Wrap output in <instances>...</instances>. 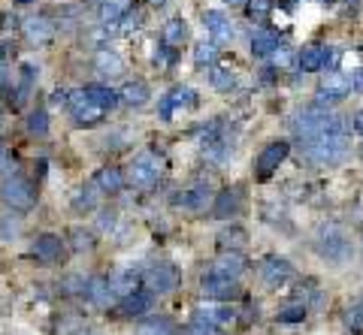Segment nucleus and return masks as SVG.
Wrapping results in <instances>:
<instances>
[{
  "instance_id": "nucleus-45",
  "label": "nucleus",
  "mask_w": 363,
  "mask_h": 335,
  "mask_svg": "<svg viewBox=\"0 0 363 335\" xmlns=\"http://www.w3.org/2000/svg\"><path fill=\"white\" fill-rule=\"evenodd\" d=\"M67 100H70V97H67L64 91H55V94H52V103H55V106H64Z\"/></svg>"
},
{
  "instance_id": "nucleus-5",
  "label": "nucleus",
  "mask_w": 363,
  "mask_h": 335,
  "mask_svg": "<svg viewBox=\"0 0 363 335\" xmlns=\"http://www.w3.org/2000/svg\"><path fill=\"white\" fill-rule=\"evenodd\" d=\"M67 106H70V115L79 127H94L103 121V112L91 97L85 94V91H76V94H70V100H67Z\"/></svg>"
},
{
  "instance_id": "nucleus-33",
  "label": "nucleus",
  "mask_w": 363,
  "mask_h": 335,
  "mask_svg": "<svg viewBox=\"0 0 363 335\" xmlns=\"http://www.w3.org/2000/svg\"><path fill=\"white\" fill-rule=\"evenodd\" d=\"M28 130L36 133V136H45L49 133V115H45V109H34L28 115Z\"/></svg>"
},
{
  "instance_id": "nucleus-18",
  "label": "nucleus",
  "mask_w": 363,
  "mask_h": 335,
  "mask_svg": "<svg viewBox=\"0 0 363 335\" xmlns=\"http://www.w3.org/2000/svg\"><path fill=\"white\" fill-rule=\"evenodd\" d=\"M239 190L236 187H227L215 196V205H212V215L215 218H233L239 211Z\"/></svg>"
},
{
  "instance_id": "nucleus-15",
  "label": "nucleus",
  "mask_w": 363,
  "mask_h": 335,
  "mask_svg": "<svg viewBox=\"0 0 363 335\" xmlns=\"http://www.w3.org/2000/svg\"><path fill=\"white\" fill-rule=\"evenodd\" d=\"M94 70L100 76H106V79H116V76L124 73V60H121L112 49H100L94 55Z\"/></svg>"
},
{
  "instance_id": "nucleus-27",
  "label": "nucleus",
  "mask_w": 363,
  "mask_h": 335,
  "mask_svg": "<svg viewBox=\"0 0 363 335\" xmlns=\"http://www.w3.org/2000/svg\"><path fill=\"white\" fill-rule=\"evenodd\" d=\"M97 185H100L106 194H118V190L124 187V175L118 170H112V166H106V170H100V175H97Z\"/></svg>"
},
{
  "instance_id": "nucleus-35",
  "label": "nucleus",
  "mask_w": 363,
  "mask_h": 335,
  "mask_svg": "<svg viewBox=\"0 0 363 335\" xmlns=\"http://www.w3.org/2000/svg\"><path fill=\"white\" fill-rule=\"evenodd\" d=\"M345 326L351 332H363V305L360 302H354V305L345 311Z\"/></svg>"
},
{
  "instance_id": "nucleus-4",
  "label": "nucleus",
  "mask_w": 363,
  "mask_h": 335,
  "mask_svg": "<svg viewBox=\"0 0 363 335\" xmlns=\"http://www.w3.org/2000/svg\"><path fill=\"white\" fill-rule=\"evenodd\" d=\"M0 196H3L6 205H12V209H19V211H28L30 205L36 203L34 185H30L28 178H21V175H12V178H6L3 187H0Z\"/></svg>"
},
{
  "instance_id": "nucleus-1",
  "label": "nucleus",
  "mask_w": 363,
  "mask_h": 335,
  "mask_svg": "<svg viewBox=\"0 0 363 335\" xmlns=\"http://www.w3.org/2000/svg\"><path fill=\"white\" fill-rule=\"evenodd\" d=\"M306 161L315 166H339L348 157V133H324L312 139H300Z\"/></svg>"
},
{
  "instance_id": "nucleus-16",
  "label": "nucleus",
  "mask_w": 363,
  "mask_h": 335,
  "mask_svg": "<svg viewBox=\"0 0 363 335\" xmlns=\"http://www.w3.org/2000/svg\"><path fill=\"white\" fill-rule=\"evenodd\" d=\"M324 55H327V45H306L297 55L300 73H321L324 70Z\"/></svg>"
},
{
  "instance_id": "nucleus-2",
  "label": "nucleus",
  "mask_w": 363,
  "mask_h": 335,
  "mask_svg": "<svg viewBox=\"0 0 363 335\" xmlns=\"http://www.w3.org/2000/svg\"><path fill=\"white\" fill-rule=\"evenodd\" d=\"M312 245L318 251V257L330 266H345L351 260V239H348L345 227L339 224H321L315 230Z\"/></svg>"
},
{
  "instance_id": "nucleus-38",
  "label": "nucleus",
  "mask_w": 363,
  "mask_h": 335,
  "mask_svg": "<svg viewBox=\"0 0 363 335\" xmlns=\"http://www.w3.org/2000/svg\"><path fill=\"white\" fill-rule=\"evenodd\" d=\"M73 209L76 211H91V209H94V194H91L88 187L79 190V194L73 196Z\"/></svg>"
},
{
  "instance_id": "nucleus-37",
  "label": "nucleus",
  "mask_w": 363,
  "mask_h": 335,
  "mask_svg": "<svg viewBox=\"0 0 363 335\" xmlns=\"http://www.w3.org/2000/svg\"><path fill=\"white\" fill-rule=\"evenodd\" d=\"M34 82H36V70L30 64L21 67V82H19V94H21V100L30 94V88H34Z\"/></svg>"
},
{
  "instance_id": "nucleus-48",
  "label": "nucleus",
  "mask_w": 363,
  "mask_h": 335,
  "mask_svg": "<svg viewBox=\"0 0 363 335\" xmlns=\"http://www.w3.org/2000/svg\"><path fill=\"white\" fill-rule=\"evenodd\" d=\"M6 82V67H3V60H0V85Z\"/></svg>"
},
{
  "instance_id": "nucleus-17",
  "label": "nucleus",
  "mask_w": 363,
  "mask_h": 335,
  "mask_svg": "<svg viewBox=\"0 0 363 335\" xmlns=\"http://www.w3.org/2000/svg\"><path fill=\"white\" fill-rule=\"evenodd\" d=\"M151 299L155 296L146 293V290H133L124 296V302H121V314L124 317H140V314H148L151 311Z\"/></svg>"
},
{
  "instance_id": "nucleus-34",
  "label": "nucleus",
  "mask_w": 363,
  "mask_h": 335,
  "mask_svg": "<svg viewBox=\"0 0 363 335\" xmlns=\"http://www.w3.org/2000/svg\"><path fill=\"white\" fill-rule=\"evenodd\" d=\"M306 314H309L306 305H287V308L278 311V323H302Z\"/></svg>"
},
{
  "instance_id": "nucleus-14",
  "label": "nucleus",
  "mask_w": 363,
  "mask_h": 335,
  "mask_svg": "<svg viewBox=\"0 0 363 335\" xmlns=\"http://www.w3.org/2000/svg\"><path fill=\"white\" fill-rule=\"evenodd\" d=\"M25 36L30 45H45L55 36V25L49 19H43V15H34V19L25 21Z\"/></svg>"
},
{
  "instance_id": "nucleus-39",
  "label": "nucleus",
  "mask_w": 363,
  "mask_h": 335,
  "mask_svg": "<svg viewBox=\"0 0 363 335\" xmlns=\"http://www.w3.org/2000/svg\"><path fill=\"white\" fill-rule=\"evenodd\" d=\"M270 58H272V64H276V67H278V70H285V67H287V64H291V49H285V45H278V49H276V51H272V55H270Z\"/></svg>"
},
{
  "instance_id": "nucleus-20",
  "label": "nucleus",
  "mask_w": 363,
  "mask_h": 335,
  "mask_svg": "<svg viewBox=\"0 0 363 335\" xmlns=\"http://www.w3.org/2000/svg\"><path fill=\"white\" fill-rule=\"evenodd\" d=\"M85 299L88 302H94V305H106L109 302V296H112V281H106V278H91L85 281Z\"/></svg>"
},
{
  "instance_id": "nucleus-6",
  "label": "nucleus",
  "mask_w": 363,
  "mask_h": 335,
  "mask_svg": "<svg viewBox=\"0 0 363 335\" xmlns=\"http://www.w3.org/2000/svg\"><path fill=\"white\" fill-rule=\"evenodd\" d=\"M291 154V146H287L285 139H272L270 146H263V151L257 154V163H254V170H257V178H270L272 172L282 166V161Z\"/></svg>"
},
{
  "instance_id": "nucleus-19",
  "label": "nucleus",
  "mask_w": 363,
  "mask_h": 335,
  "mask_svg": "<svg viewBox=\"0 0 363 335\" xmlns=\"http://www.w3.org/2000/svg\"><path fill=\"white\" fill-rule=\"evenodd\" d=\"M276 49H278L276 30H254L252 34V55L254 58H270Z\"/></svg>"
},
{
  "instance_id": "nucleus-42",
  "label": "nucleus",
  "mask_w": 363,
  "mask_h": 335,
  "mask_svg": "<svg viewBox=\"0 0 363 335\" xmlns=\"http://www.w3.org/2000/svg\"><path fill=\"white\" fill-rule=\"evenodd\" d=\"M73 248L76 251H85V248H91V235L88 233H82V230H73Z\"/></svg>"
},
{
  "instance_id": "nucleus-29",
  "label": "nucleus",
  "mask_w": 363,
  "mask_h": 335,
  "mask_svg": "<svg viewBox=\"0 0 363 335\" xmlns=\"http://www.w3.org/2000/svg\"><path fill=\"white\" fill-rule=\"evenodd\" d=\"M209 82H212V88L215 91H230L233 85H236V76H233L230 67H212Z\"/></svg>"
},
{
  "instance_id": "nucleus-46",
  "label": "nucleus",
  "mask_w": 363,
  "mask_h": 335,
  "mask_svg": "<svg viewBox=\"0 0 363 335\" xmlns=\"http://www.w3.org/2000/svg\"><path fill=\"white\" fill-rule=\"evenodd\" d=\"M155 64H157V67H166V55H164V49H157V51H155Z\"/></svg>"
},
{
  "instance_id": "nucleus-21",
  "label": "nucleus",
  "mask_w": 363,
  "mask_h": 335,
  "mask_svg": "<svg viewBox=\"0 0 363 335\" xmlns=\"http://www.w3.org/2000/svg\"><path fill=\"white\" fill-rule=\"evenodd\" d=\"M131 12V0H103L100 3V21L103 25H118Z\"/></svg>"
},
{
  "instance_id": "nucleus-10",
  "label": "nucleus",
  "mask_w": 363,
  "mask_h": 335,
  "mask_svg": "<svg viewBox=\"0 0 363 335\" xmlns=\"http://www.w3.org/2000/svg\"><path fill=\"white\" fill-rule=\"evenodd\" d=\"M200 290L206 299H236L239 296V287L233 284V278H221V275H215V272H209V275L203 278Z\"/></svg>"
},
{
  "instance_id": "nucleus-44",
  "label": "nucleus",
  "mask_w": 363,
  "mask_h": 335,
  "mask_svg": "<svg viewBox=\"0 0 363 335\" xmlns=\"http://www.w3.org/2000/svg\"><path fill=\"white\" fill-rule=\"evenodd\" d=\"M112 227H116V215H100V230L109 233Z\"/></svg>"
},
{
  "instance_id": "nucleus-23",
  "label": "nucleus",
  "mask_w": 363,
  "mask_h": 335,
  "mask_svg": "<svg viewBox=\"0 0 363 335\" xmlns=\"http://www.w3.org/2000/svg\"><path fill=\"white\" fill-rule=\"evenodd\" d=\"M82 91H85V94H88L97 106H100V109H116L118 100H121V94H116V91L106 88V85H85Z\"/></svg>"
},
{
  "instance_id": "nucleus-50",
  "label": "nucleus",
  "mask_w": 363,
  "mask_h": 335,
  "mask_svg": "<svg viewBox=\"0 0 363 335\" xmlns=\"http://www.w3.org/2000/svg\"><path fill=\"white\" fill-rule=\"evenodd\" d=\"M148 3H155V6H164V3H166V0H148Z\"/></svg>"
},
{
  "instance_id": "nucleus-51",
  "label": "nucleus",
  "mask_w": 363,
  "mask_h": 335,
  "mask_svg": "<svg viewBox=\"0 0 363 335\" xmlns=\"http://www.w3.org/2000/svg\"><path fill=\"white\" fill-rule=\"evenodd\" d=\"M15 3H21V6H25V3H34V0H15Z\"/></svg>"
},
{
  "instance_id": "nucleus-13",
  "label": "nucleus",
  "mask_w": 363,
  "mask_h": 335,
  "mask_svg": "<svg viewBox=\"0 0 363 335\" xmlns=\"http://www.w3.org/2000/svg\"><path fill=\"white\" fill-rule=\"evenodd\" d=\"M212 272L221 278H233L236 281L242 272H245V257L239 254V251H224L221 257L215 260V266H212Z\"/></svg>"
},
{
  "instance_id": "nucleus-30",
  "label": "nucleus",
  "mask_w": 363,
  "mask_h": 335,
  "mask_svg": "<svg viewBox=\"0 0 363 335\" xmlns=\"http://www.w3.org/2000/svg\"><path fill=\"white\" fill-rule=\"evenodd\" d=\"M166 97H170L173 109H188V106H194V103H197V94H194V91L188 88V85H176Z\"/></svg>"
},
{
  "instance_id": "nucleus-52",
  "label": "nucleus",
  "mask_w": 363,
  "mask_h": 335,
  "mask_svg": "<svg viewBox=\"0 0 363 335\" xmlns=\"http://www.w3.org/2000/svg\"><path fill=\"white\" fill-rule=\"evenodd\" d=\"M360 245H363V233H360Z\"/></svg>"
},
{
  "instance_id": "nucleus-3",
  "label": "nucleus",
  "mask_w": 363,
  "mask_h": 335,
  "mask_svg": "<svg viewBox=\"0 0 363 335\" xmlns=\"http://www.w3.org/2000/svg\"><path fill=\"white\" fill-rule=\"evenodd\" d=\"M348 94H351V76H348V73H339V70H330V73L321 79V85H318L312 103L324 106V109H330V106L342 103Z\"/></svg>"
},
{
  "instance_id": "nucleus-25",
  "label": "nucleus",
  "mask_w": 363,
  "mask_h": 335,
  "mask_svg": "<svg viewBox=\"0 0 363 335\" xmlns=\"http://www.w3.org/2000/svg\"><path fill=\"white\" fill-rule=\"evenodd\" d=\"M34 254L40 257V260H45V263L58 260V254H60V239H58V235H40V239H36V245H34Z\"/></svg>"
},
{
  "instance_id": "nucleus-47",
  "label": "nucleus",
  "mask_w": 363,
  "mask_h": 335,
  "mask_svg": "<svg viewBox=\"0 0 363 335\" xmlns=\"http://www.w3.org/2000/svg\"><path fill=\"white\" fill-rule=\"evenodd\" d=\"M3 163H6V148H3V142H0V170H3Z\"/></svg>"
},
{
  "instance_id": "nucleus-28",
  "label": "nucleus",
  "mask_w": 363,
  "mask_h": 335,
  "mask_svg": "<svg viewBox=\"0 0 363 335\" xmlns=\"http://www.w3.org/2000/svg\"><path fill=\"white\" fill-rule=\"evenodd\" d=\"M136 335H176V332H173L170 321H164V317H148V321L136 326Z\"/></svg>"
},
{
  "instance_id": "nucleus-24",
  "label": "nucleus",
  "mask_w": 363,
  "mask_h": 335,
  "mask_svg": "<svg viewBox=\"0 0 363 335\" xmlns=\"http://www.w3.org/2000/svg\"><path fill=\"white\" fill-rule=\"evenodd\" d=\"M121 100H124L127 106H142L148 100V85L146 82H140V79L127 82V85L121 88Z\"/></svg>"
},
{
  "instance_id": "nucleus-43",
  "label": "nucleus",
  "mask_w": 363,
  "mask_h": 335,
  "mask_svg": "<svg viewBox=\"0 0 363 335\" xmlns=\"http://www.w3.org/2000/svg\"><path fill=\"white\" fill-rule=\"evenodd\" d=\"M351 91H358V94H363V67H358V70H351Z\"/></svg>"
},
{
  "instance_id": "nucleus-32",
  "label": "nucleus",
  "mask_w": 363,
  "mask_h": 335,
  "mask_svg": "<svg viewBox=\"0 0 363 335\" xmlns=\"http://www.w3.org/2000/svg\"><path fill=\"white\" fill-rule=\"evenodd\" d=\"M248 239V233L242 230V227H230V230H224L221 235H218V242H221V248H227V251H236L242 242Z\"/></svg>"
},
{
  "instance_id": "nucleus-9",
  "label": "nucleus",
  "mask_w": 363,
  "mask_h": 335,
  "mask_svg": "<svg viewBox=\"0 0 363 335\" xmlns=\"http://www.w3.org/2000/svg\"><path fill=\"white\" fill-rule=\"evenodd\" d=\"M157 175H161V163L155 161V154H140L131 163L127 178H131V185H136V187H151L157 181Z\"/></svg>"
},
{
  "instance_id": "nucleus-22",
  "label": "nucleus",
  "mask_w": 363,
  "mask_h": 335,
  "mask_svg": "<svg viewBox=\"0 0 363 335\" xmlns=\"http://www.w3.org/2000/svg\"><path fill=\"white\" fill-rule=\"evenodd\" d=\"M194 321H203V323H212V326H227L236 321V311L233 308H200L194 314Z\"/></svg>"
},
{
  "instance_id": "nucleus-26",
  "label": "nucleus",
  "mask_w": 363,
  "mask_h": 335,
  "mask_svg": "<svg viewBox=\"0 0 363 335\" xmlns=\"http://www.w3.org/2000/svg\"><path fill=\"white\" fill-rule=\"evenodd\" d=\"M161 36H164L166 45H182V43L188 40V25H185V19H170V21L164 25Z\"/></svg>"
},
{
  "instance_id": "nucleus-11",
  "label": "nucleus",
  "mask_w": 363,
  "mask_h": 335,
  "mask_svg": "<svg viewBox=\"0 0 363 335\" xmlns=\"http://www.w3.org/2000/svg\"><path fill=\"white\" fill-rule=\"evenodd\" d=\"M170 203H173V209H182V211H203L209 205V187L182 190V194H176Z\"/></svg>"
},
{
  "instance_id": "nucleus-7",
  "label": "nucleus",
  "mask_w": 363,
  "mask_h": 335,
  "mask_svg": "<svg viewBox=\"0 0 363 335\" xmlns=\"http://www.w3.org/2000/svg\"><path fill=\"white\" fill-rule=\"evenodd\" d=\"M146 284H148V290H151V293H157V296L173 293V290H176V284H179V272H176V266H170V263H157V266H151V269L146 272Z\"/></svg>"
},
{
  "instance_id": "nucleus-36",
  "label": "nucleus",
  "mask_w": 363,
  "mask_h": 335,
  "mask_svg": "<svg viewBox=\"0 0 363 335\" xmlns=\"http://www.w3.org/2000/svg\"><path fill=\"white\" fill-rule=\"evenodd\" d=\"M245 3H248V19L254 21H263L272 10V0H245Z\"/></svg>"
},
{
  "instance_id": "nucleus-40",
  "label": "nucleus",
  "mask_w": 363,
  "mask_h": 335,
  "mask_svg": "<svg viewBox=\"0 0 363 335\" xmlns=\"http://www.w3.org/2000/svg\"><path fill=\"white\" fill-rule=\"evenodd\" d=\"M188 335H221V332H218V326H212V323L194 321V326L188 330Z\"/></svg>"
},
{
  "instance_id": "nucleus-31",
  "label": "nucleus",
  "mask_w": 363,
  "mask_h": 335,
  "mask_svg": "<svg viewBox=\"0 0 363 335\" xmlns=\"http://www.w3.org/2000/svg\"><path fill=\"white\" fill-rule=\"evenodd\" d=\"M215 60H218L215 43H200V45L194 49V64H197V67H215Z\"/></svg>"
},
{
  "instance_id": "nucleus-8",
  "label": "nucleus",
  "mask_w": 363,
  "mask_h": 335,
  "mask_svg": "<svg viewBox=\"0 0 363 335\" xmlns=\"http://www.w3.org/2000/svg\"><path fill=\"white\" fill-rule=\"evenodd\" d=\"M261 278H263V284H270V287H285L287 281L294 278V266L285 260V257H263L261 260Z\"/></svg>"
},
{
  "instance_id": "nucleus-49",
  "label": "nucleus",
  "mask_w": 363,
  "mask_h": 335,
  "mask_svg": "<svg viewBox=\"0 0 363 335\" xmlns=\"http://www.w3.org/2000/svg\"><path fill=\"white\" fill-rule=\"evenodd\" d=\"M224 3H230V6H239V3H245V0H224Z\"/></svg>"
},
{
  "instance_id": "nucleus-12",
  "label": "nucleus",
  "mask_w": 363,
  "mask_h": 335,
  "mask_svg": "<svg viewBox=\"0 0 363 335\" xmlns=\"http://www.w3.org/2000/svg\"><path fill=\"white\" fill-rule=\"evenodd\" d=\"M203 27L209 30V36H212L215 43H230V40H233V27H230V21H227V15H224V12H218V10L203 12Z\"/></svg>"
},
{
  "instance_id": "nucleus-41",
  "label": "nucleus",
  "mask_w": 363,
  "mask_h": 335,
  "mask_svg": "<svg viewBox=\"0 0 363 335\" xmlns=\"http://www.w3.org/2000/svg\"><path fill=\"white\" fill-rule=\"evenodd\" d=\"M157 115H161V121H173V115H176V109H173L170 97H161V100H157Z\"/></svg>"
}]
</instances>
